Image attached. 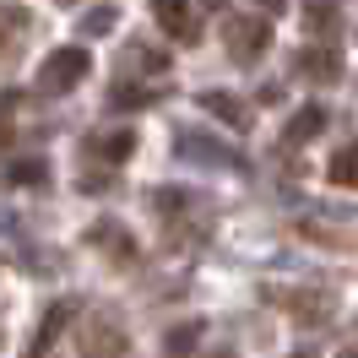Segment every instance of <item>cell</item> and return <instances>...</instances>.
<instances>
[{"mask_svg":"<svg viewBox=\"0 0 358 358\" xmlns=\"http://www.w3.org/2000/svg\"><path fill=\"white\" fill-rule=\"evenodd\" d=\"M342 358H358V342H353V348H342Z\"/></svg>","mask_w":358,"mask_h":358,"instance_id":"603a6c76","label":"cell"},{"mask_svg":"<svg viewBox=\"0 0 358 358\" xmlns=\"http://www.w3.org/2000/svg\"><path fill=\"white\" fill-rule=\"evenodd\" d=\"M223 49L234 66H255L271 49V22L255 17V11H228L223 17Z\"/></svg>","mask_w":358,"mask_h":358,"instance_id":"7a4b0ae2","label":"cell"},{"mask_svg":"<svg viewBox=\"0 0 358 358\" xmlns=\"http://www.w3.org/2000/svg\"><path fill=\"white\" fill-rule=\"evenodd\" d=\"M326 120H331V114L320 109V103H304V109H299V114L288 120V131H282V141H288V147H299V141H315V136L326 131Z\"/></svg>","mask_w":358,"mask_h":358,"instance_id":"9a60e30c","label":"cell"},{"mask_svg":"<svg viewBox=\"0 0 358 358\" xmlns=\"http://www.w3.org/2000/svg\"><path fill=\"white\" fill-rule=\"evenodd\" d=\"M82 76H92V55L82 44H66V49H55L44 66H38V92L60 98V92H71Z\"/></svg>","mask_w":358,"mask_h":358,"instance_id":"277c9868","label":"cell"},{"mask_svg":"<svg viewBox=\"0 0 358 358\" xmlns=\"http://www.w3.org/2000/svg\"><path fill=\"white\" fill-rule=\"evenodd\" d=\"M206 336V320H185L163 336V358H196V342Z\"/></svg>","mask_w":358,"mask_h":358,"instance_id":"e0dca14e","label":"cell"},{"mask_svg":"<svg viewBox=\"0 0 358 358\" xmlns=\"http://www.w3.org/2000/svg\"><path fill=\"white\" fill-rule=\"evenodd\" d=\"M266 299L282 304V310H288L293 320H304V326H326V320H331V293H320V288H271Z\"/></svg>","mask_w":358,"mask_h":358,"instance_id":"ba28073f","label":"cell"},{"mask_svg":"<svg viewBox=\"0 0 358 358\" xmlns=\"http://www.w3.org/2000/svg\"><path fill=\"white\" fill-rule=\"evenodd\" d=\"M326 174H331V185H348V190H353V185H358V141H348V147L331 157Z\"/></svg>","mask_w":358,"mask_h":358,"instance_id":"ffe728a7","label":"cell"},{"mask_svg":"<svg viewBox=\"0 0 358 358\" xmlns=\"http://www.w3.org/2000/svg\"><path fill=\"white\" fill-rule=\"evenodd\" d=\"M76 310H82L76 299H55V304H49V310H44V320H38V331H33V358H44L49 348L60 342V331H66L71 320H76Z\"/></svg>","mask_w":358,"mask_h":358,"instance_id":"8fae6325","label":"cell"},{"mask_svg":"<svg viewBox=\"0 0 358 358\" xmlns=\"http://www.w3.org/2000/svg\"><path fill=\"white\" fill-rule=\"evenodd\" d=\"M163 92H169V82H157V87H147L141 76H136V82H114L109 109H152V103H163Z\"/></svg>","mask_w":358,"mask_h":358,"instance_id":"4fadbf2b","label":"cell"},{"mask_svg":"<svg viewBox=\"0 0 358 358\" xmlns=\"http://www.w3.org/2000/svg\"><path fill=\"white\" fill-rule=\"evenodd\" d=\"M6 179H11V185H38V190H44L49 185V157H11Z\"/></svg>","mask_w":358,"mask_h":358,"instance_id":"d6986e66","label":"cell"},{"mask_svg":"<svg viewBox=\"0 0 358 358\" xmlns=\"http://www.w3.org/2000/svg\"><path fill=\"white\" fill-rule=\"evenodd\" d=\"M76 353L82 358H125L131 353V336H125V320L114 310H98L92 320H82V336H76Z\"/></svg>","mask_w":358,"mask_h":358,"instance_id":"3957f363","label":"cell"},{"mask_svg":"<svg viewBox=\"0 0 358 358\" xmlns=\"http://www.w3.org/2000/svg\"><path fill=\"white\" fill-rule=\"evenodd\" d=\"M288 358H320V353H315V348H299V353H288Z\"/></svg>","mask_w":358,"mask_h":358,"instance_id":"7402d4cb","label":"cell"},{"mask_svg":"<svg viewBox=\"0 0 358 358\" xmlns=\"http://www.w3.org/2000/svg\"><path fill=\"white\" fill-rule=\"evenodd\" d=\"M82 152L98 157V169H109V163H125V157L136 152V131H131V125H114V131H92L87 141H82Z\"/></svg>","mask_w":358,"mask_h":358,"instance_id":"30bf717a","label":"cell"},{"mask_svg":"<svg viewBox=\"0 0 358 358\" xmlns=\"http://www.w3.org/2000/svg\"><path fill=\"white\" fill-rule=\"evenodd\" d=\"M87 245L103 250V261H109V266H136V261H141L136 234H131L125 223H114V217H98V223L87 228Z\"/></svg>","mask_w":358,"mask_h":358,"instance_id":"8992f818","label":"cell"},{"mask_svg":"<svg viewBox=\"0 0 358 358\" xmlns=\"http://www.w3.org/2000/svg\"><path fill=\"white\" fill-rule=\"evenodd\" d=\"M293 76H304V82H342V49L336 44H304L293 55Z\"/></svg>","mask_w":358,"mask_h":358,"instance_id":"9c48e42d","label":"cell"},{"mask_svg":"<svg viewBox=\"0 0 358 358\" xmlns=\"http://www.w3.org/2000/svg\"><path fill=\"white\" fill-rule=\"evenodd\" d=\"M136 71L163 76V71H169V49H157V44H125V55H120V82H136Z\"/></svg>","mask_w":358,"mask_h":358,"instance_id":"7c38bea8","label":"cell"},{"mask_svg":"<svg viewBox=\"0 0 358 358\" xmlns=\"http://www.w3.org/2000/svg\"><path fill=\"white\" fill-rule=\"evenodd\" d=\"M76 185H82L87 196H103V190H109V185H114V174H109V169H92V174H82V179H76Z\"/></svg>","mask_w":358,"mask_h":358,"instance_id":"44dd1931","label":"cell"},{"mask_svg":"<svg viewBox=\"0 0 358 358\" xmlns=\"http://www.w3.org/2000/svg\"><path fill=\"white\" fill-rule=\"evenodd\" d=\"M114 22H120V6H87V11L76 17L82 38H103V33H114Z\"/></svg>","mask_w":358,"mask_h":358,"instance_id":"ac0fdd59","label":"cell"},{"mask_svg":"<svg viewBox=\"0 0 358 358\" xmlns=\"http://www.w3.org/2000/svg\"><path fill=\"white\" fill-rule=\"evenodd\" d=\"M201 109L217 114V120L234 125V131H245V125H250V103H245V98H234V92H201Z\"/></svg>","mask_w":358,"mask_h":358,"instance_id":"5bb4252c","label":"cell"},{"mask_svg":"<svg viewBox=\"0 0 358 358\" xmlns=\"http://www.w3.org/2000/svg\"><path fill=\"white\" fill-rule=\"evenodd\" d=\"M174 152L185 157V163H206V169H234V174H245V169H250V157L239 152L234 141L201 131V125H185V131L174 136Z\"/></svg>","mask_w":358,"mask_h":358,"instance_id":"6da1fadb","label":"cell"},{"mask_svg":"<svg viewBox=\"0 0 358 358\" xmlns=\"http://www.w3.org/2000/svg\"><path fill=\"white\" fill-rule=\"evenodd\" d=\"M152 17H157V27H163L169 38H179V44H201L206 6H196V0H157Z\"/></svg>","mask_w":358,"mask_h":358,"instance_id":"5b68a950","label":"cell"},{"mask_svg":"<svg viewBox=\"0 0 358 358\" xmlns=\"http://www.w3.org/2000/svg\"><path fill=\"white\" fill-rule=\"evenodd\" d=\"M152 206H157V217H163L169 228L190 223V217H212V206H206V196H196V190H185V185H157V190H152Z\"/></svg>","mask_w":358,"mask_h":358,"instance_id":"52a82bcc","label":"cell"},{"mask_svg":"<svg viewBox=\"0 0 358 358\" xmlns=\"http://www.w3.org/2000/svg\"><path fill=\"white\" fill-rule=\"evenodd\" d=\"M299 17H304V27H310L320 44H331V33H342V6H320V0H310Z\"/></svg>","mask_w":358,"mask_h":358,"instance_id":"2e32d148","label":"cell"}]
</instances>
